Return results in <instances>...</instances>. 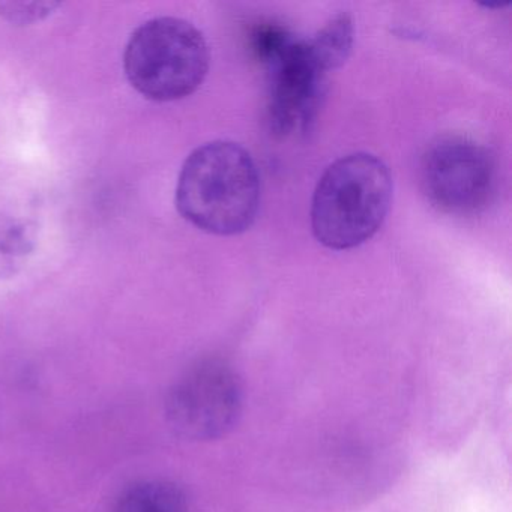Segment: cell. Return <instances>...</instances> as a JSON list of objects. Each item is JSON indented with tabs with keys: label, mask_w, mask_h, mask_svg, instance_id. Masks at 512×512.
Segmentation results:
<instances>
[{
	"label": "cell",
	"mask_w": 512,
	"mask_h": 512,
	"mask_svg": "<svg viewBox=\"0 0 512 512\" xmlns=\"http://www.w3.org/2000/svg\"><path fill=\"white\" fill-rule=\"evenodd\" d=\"M176 206L197 229L218 236L244 233L260 208L256 161L238 143L217 140L197 148L185 161Z\"/></svg>",
	"instance_id": "6da1fadb"
},
{
	"label": "cell",
	"mask_w": 512,
	"mask_h": 512,
	"mask_svg": "<svg viewBox=\"0 0 512 512\" xmlns=\"http://www.w3.org/2000/svg\"><path fill=\"white\" fill-rule=\"evenodd\" d=\"M391 202L392 176L380 158L365 152L338 158L314 190V238L331 250L359 247L379 232Z\"/></svg>",
	"instance_id": "7a4b0ae2"
},
{
	"label": "cell",
	"mask_w": 512,
	"mask_h": 512,
	"mask_svg": "<svg viewBox=\"0 0 512 512\" xmlns=\"http://www.w3.org/2000/svg\"><path fill=\"white\" fill-rule=\"evenodd\" d=\"M208 43L202 32L181 19L161 17L140 26L125 50V73L136 91L149 100L188 97L208 76Z\"/></svg>",
	"instance_id": "3957f363"
},
{
	"label": "cell",
	"mask_w": 512,
	"mask_h": 512,
	"mask_svg": "<svg viewBox=\"0 0 512 512\" xmlns=\"http://www.w3.org/2000/svg\"><path fill=\"white\" fill-rule=\"evenodd\" d=\"M421 184L439 211L457 217L479 214L496 194V160L475 140L442 137L422 157Z\"/></svg>",
	"instance_id": "277c9868"
},
{
	"label": "cell",
	"mask_w": 512,
	"mask_h": 512,
	"mask_svg": "<svg viewBox=\"0 0 512 512\" xmlns=\"http://www.w3.org/2000/svg\"><path fill=\"white\" fill-rule=\"evenodd\" d=\"M239 407L241 389L233 371L220 361H202L173 383L166 416L179 436L208 440L232 427Z\"/></svg>",
	"instance_id": "5b68a950"
},
{
	"label": "cell",
	"mask_w": 512,
	"mask_h": 512,
	"mask_svg": "<svg viewBox=\"0 0 512 512\" xmlns=\"http://www.w3.org/2000/svg\"><path fill=\"white\" fill-rule=\"evenodd\" d=\"M269 74V122L274 133L289 136L305 131L316 118L328 71L310 40H290L263 62Z\"/></svg>",
	"instance_id": "8992f818"
},
{
	"label": "cell",
	"mask_w": 512,
	"mask_h": 512,
	"mask_svg": "<svg viewBox=\"0 0 512 512\" xmlns=\"http://www.w3.org/2000/svg\"><path fill=\"white\" fill-rule=\"evenodd\" d=\"M112 512H190L187 494L175 482L148 479L128 485Z\"/></svg>",
	"instance_id": "52a82bcc"
},
{
	"label": "cell",
	"mask_w": 512,
	"mask_h": 512,
	"mask_svg": "<svg viewBox=\"0 0 512 512\" xmlns=\"http://www.w3.org/2000/svg\"><path fill=\"white\" fill-rule=\"evenodd\" d=\"M353 34L355 28L352 17L347 13H340L332 17L313 38H308L314 53L328 73L337 70L349 59Z\"/></svg>",
	"instance_id": "ba28073f"
},
{
	"label": "cell",
	"mask_w": 512,
	"mask_h": 512,
	"mask_svg": "<svg viewBox=\"0 0 512 512\" xmlns=\"http://www.w3.org/2000/svg\"><path fill=\"white\" fill-rule=\"evenodd\" d=\"M55 7L53 4H4L0 5V11L11 22L29 23L52 13Z\"/></svg>",
	"instance_id": "9c48e42d"
}]
</instances>
